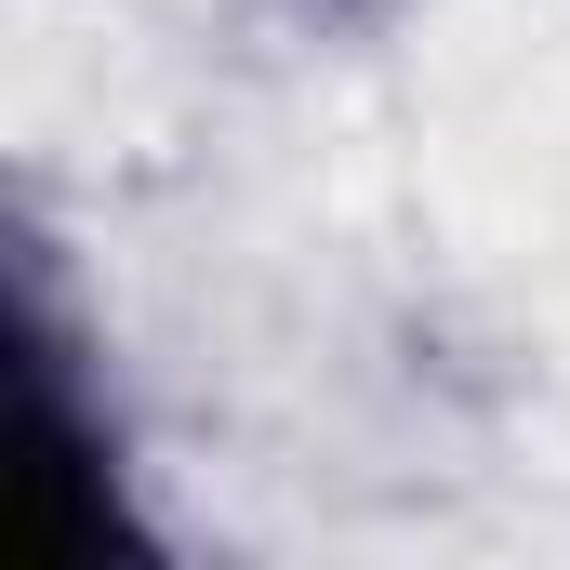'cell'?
Here are the masks:
<instances>
[{
  "label": "cell",
  "instance_id": "1",
  "mask_svg": "<svg viewBox=\"0 0 570 570\" xmlns=\"http://www.w3.org/2000/svg\"><path fill=\"white\" fill-rule=\"evenodd\" d=\"M305 13H372V0H305Z\"/></svg>",
  "mask_w": 570,
  "mask_h": 570
}]
</instances>
